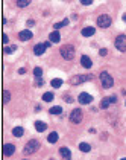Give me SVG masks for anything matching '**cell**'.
Listing matches in <instances>:
<instances>
[{
    "label": "cell",
    "mask_w": 126,
    "mask_h": 160,
    "mask_svg": "<svg viewBox=\"0 0 126 160\" xmlns=\"http://www.w3.org/2000/svg\"><path fill=\"white\" fill-rule=\"evenodd\" d=\"M117 101V98L116 96H108V98H103L102 101H100V108H108V107L111 104H114Z\"/></svg>",
    "instance_id": "cell-7"
},
{
    "label": "cell",
    "mask_w": 126,
    "mask_h": 160,
    "mask_svg": "<svg viewBox=\"0 0 126 160\" xmlns=\"http://www.w3.org/2000/svg\"><path fill=\"white\" fill-rule=\"evenodd\" d=\"M65 101H67V102H73V99H71V96L67 95V96H65Z\"/></svg>",
    "instance_id": "cell-33"
},
{
    "label": "cell",
    "mask_w": 126,
    "mask_h": 160,
    "mask_svg": "<svg viewBox=\"0 0 126 160\" xmlns=\"http://www.w3.org/2000/svg\"><path fill=\"white\" fill-rule=\"evenodd\" d=\"M17 48H15V46H9V48H5L3 50H5V53H12V52H14Z\"/></svg>",
    "instance_id": "cell-28"
},
{
    "label": "cell",
    "mask_w": 126,
    "mask_h": 160,
    "mask_svg": "<svg viewBox=\"0 0 126 160\" xmlns=\"http://www.w3.org/2000/svg\"><path fill=\"white\" fill-rule=\"evenodd\" d=\"M97 26H100V28H109L111 26V17L107 15V14H102L97 17Z\"/></svg>",
    "instance_id": "cell-4"
},
{
    "label": "cell",
    "mask_w": 126,
    "mask_h": 160,
    "mask_svg": "<svg viewBox=\"0 0 126 160\" xmlns=\"http://www.w3.org/2000/svg\"><path fill=\"white\" fill-rule=\"evenodd\" d=\"M49 111H50V115H61L62 108H61V107H52Z\"/></svg>",
    "instance_id": "cell-25"
},
{
    "label": "cell",
    "mask_w": 126,
    "mask_h": 160,
    "mask_svg": "<svg viewBox=\"0 0 126 160\" xmlns=\"http://www.w3.org/2000/svg\"><path fill=\"white\" fill-rule=\"evenodd\" d=\"M65 24H69V18H64L62 22H59V23H55V24H53V28L58 31V29H61L62 26H65Z\"/></svg>",
    "instance_id": "cell-22"
},
{
    "label": "cell",
    "mask_w": 126,
    "mask_h": 160,
    "mask_svg": "<svg viewBox=\"0 0 126 160\" xmlns=\"http://www.w3.org/2000/svg\"><path fill=\"white\" fill-rule=\"evenodd\" d=\"M44 44H46V48H47V49H49V48H50V44H52V41H46Z\"/></svg>",
    "instance_id": "cell-35"
},
{
    "label": "cell",
    "mask_w": 126,
    "mask_h": 160,
    "mask_svg": "<svg viewBox=\"0 0 126 160\" xmlns=\"http://www.w3.org/2000/svg\"><path fill=\"white\" fill-rule=\"evenodd\" d=\"M49 40L52 43H59V40H61V35H59V32L55 31V32H52V34L49 35Z\"/></svg>",
    "instance_id": "cell-15"
},
{
    "label": "cell",
    "mask_w": 126,
    "mask_h": 160,
    "mask_svg": "<svg viewBox=\"0 0 126 160\" xmlns=\"http://www.w3.org/2000/svg\"><path fill=\"white\" fill-rule=\"evenodd\" d=\"M81 64L84 66L85 69H90L91 66H93V63H91L90 57H87V55H82V57H81Z\"/></svg>",
    "instance_id": "cell-13"
},
{
    "label": "cell",
    "mask_w": 126,
    "mask_h": 160,
    "mask_svg": "<svg viewBox=\"0 0 126 160\" xmlns=\"http://www.w3.org/2000/svg\"><path fill=\"white\" fill-rule=\"evenodd\" d=\"M70 121L71 124H81L82 121V110L81 108H76L70 113Z\"/></svg>",
    "instance_id": "cell-5"
},
{
    "label": "cell",
    "mask_w": 126,
    "mask_h": 160,
    "mask_svg": "<svg viewBox=\"0 0 126 160\" xmlns=\"http://www.w3.org/2000/svg\"><path fill=\"white\" fill-rule=\"evenodd\" d=\"M38 148H39V142L35 140V139H32V140H29L28 143L24 145L23 154H24V156H30V154H34V152H37Z\"/></svg>",
    "instance_id": "cell-1"
},
{
    "label": "cell",
    "mask_w": 126,
    "mask_h": 160,
    "mask_svg": "<svg viewBox=\"0 0 126 160\" xmlns=\"http://www.w3.org/2000/svg\"><path fill=\"white\" fill-rule=\"evenodd\" d=\"M59 52H61V57L64 59H73V57H75V48H73L71 44L62 46V48L59 49Z\"/></svg>",
    "instance_id": "cell-2"
},
{
    "label": "cell",
    "mask_w": 126,
    "mask_h": 160,
    "mask_svg": "<svg viewBox=\"0 0 126 160\" xmlns=\"http://www.w3.org/2000/svg\"><path fill=\"white\" fill-rule=\"evenodd\" d=\"M53 93L52 92H47V93H44L43 95V101H46V102H50V101H53Z\"/></svg>",
    "instance_id": "cell-21"
},
{
    "label": "cell",
    "mask_w": 126,
    "mask_h": 160,
    "mask_svg": "<svg viewBox=\"0 0 126 160\" xmlns=\"http://www.w3.org/2000/svg\"><path fill=\"white\" fill-rule=\"evenodd\" d=\"M34 24H35L34 20H29V22H28V26H34Z\"/></svg>",
    "instance_id": "cell-34"
},
{
    "label": "cell",
    "mask_w": 126,
    "mask_h": 160,
    "mask_svg": "<svg viewBox=\"0 0 126 160\" xmlns=\"http://www.w3.org/2000/svg\"><path fill=\"white\" fill-rule=\"evenodd\" d=\"M34 75H35V78H41V75H43L41 67H35L34 69Z\"/></svg>",
    "instance_id": "cell-27"
},
{
    "label": "cell",
    "mask_w": 126,
    "mask_h": 160,
    "mask_svg": "<svg viewBox=\"0 0 126 160\" xmlns=\"http://www.w3.org/2000/svg\"><path fill=\"white\" fill-rule=\"evenodd\" d=\"M35 128H37V131L43 133V131H46V128H47V124H44V122H41V121H37V122H35Z\"/></svg>",
    "instance_id": "cell-18"
},
{
    "label": "cell",
    "mask_w": 126,
    "mask_h": 160,
    "mask_svg": "<svg viewBox=\"0 0 126 160\" xmlns=\"http://www.w3.org/2000/svg\"><path fill=\"white\" fill-rule=\"evenodd\" d=\"M14 152H15V146L12 145V143H6L3 146V154L5 156H12Z\"/></svg>",
    "instance_id": "cell-10"
},
{
    "label": "cell",
    "mask_w": 126,
    "mask_h": 160,
    "mask_svg": "<svg viewBox=\"0 0 126 160\" xmlns=\"http://www.w3.org/2000/svg\"><path fill=\"white\" fill-rule=\"evenodd\" d=\"M52 87H55V89H59L62 85V79L61 78H55V79H52Z\"/></svg>",
    "instance_id": "cell-20"
},
{
    "label": "cell",
    "mask_w": 126,
    "mask_h": 160,
    "mask_svg": "<svg viewBox=\"0 0 126 160\" xmlns=\"http://www.w3.org/2000/svg\"><path fill=\"white\" fill-rule=\"evenodd\" d=\"M11 99V93L8 90H3V104H8Z\"/></svg>",
    "instance_id": "cell-26"
},
{
    "label": "cell",
    "mask_w": 126,
    "mask_h": 160,
    "mask_svg": "<svg viewBox=\"0 0 126 160\" xmlns=\"http://www.w3.org/2000/svg\"><path fill=\"white\" fill-rule=\"evenodd\" d=\"M47 140H49V143H56L58 142V133L56 131H52L50 134L47 136Z\"/></svg>",
    "instance_id": "cell-19"
},
{
    "label": "cell",
    "mask_w": 126,
    "mask_h": 160,
    "mask_svg": "<svg viewBox=\"0 0 126 160\" xmlns=\"http://www.w3.org/2000/svg\"><path fill=\"white\" fill-rule=\"evenodd\" d=\"M100 81H102L103 89H111L112 84H114V79H112V76L109 75L108 72H102L100 73Z\"/></svg>",
    "instance_id": "cell-3"
},
{
    "label": "cell",
    "mask_w": 126,
    "mask_h": 160,
    "mask_svg": "<svg viewBox=\"0 0 126 160\" xmlns=\"http://www.w3.org/2000/svg\"><path fill=\"white\" fill-rule=\"evenodd\" d=\"M78 101L81 102L82 105H87V104H90V102L93 101V96L88 95V93H81V95H79V98H78Z\"/></svg>",
    "instance_id": "cell-8"
},
{
    "label": "cell",
    "mask_w": 126,
    "mask_h": 160,
    "mask_svg": "<svg viewBox=\"0 0 126 160\" xmlns=\"http://www.w3.org/2000/svg\"><path fill=\"white\" fill-rule=\"evenodd\" d=\"M18 73H20V75H24V73H26V69H18Z\"/></svg>",
    "instance_id": "cell-32"
},
{
    "label": "cell",
    "mask_w": 126,
    "mask_h": 160,
    "mask_svg": "<svg viewBox=\"0 0 126 160\" xmlns=\"http://www.w3.org/2000/svg\"><path fill=\"white\" fill-rule=\"evenodd\" d=\"M81 3H82V5H91L93 0H81Z\"/></svg>",
    "instance_id": "cell-29"
},
{
    "label": "cell",
    "mask_w": 126,
    "mask_h": 160,
    "mask_svg": "<svg viewBox=\"0 0 126 160\" xmlns=\"http://www.w3.org/2000/svg\"><path fill=\"white\" fill-rule=\"evenodd\" d=\"M116 48L120 52H126V35H118L116 38Z\"/></svg>",
    "instance_id": "cell-6"
},
{
    "label": "cell",
    "mask_w": 126,
    "mask_h": 160,
    "mask_svg": "<svg viewBox=\"0 0 126 160\" xmlns=\"http://www.w3.org/2000/svg\"><path fill=\"white\" fill-rule=\"evenodd\" d=\"M107 53H108V50H107V49H100V55H102V57H105Z\"/></svg>",
    "instance_id": "cell-31"
},
{
    "label": "cell",
    "mask_w": 126,
    "mask_h": 160,
    "mask_svg": "<svg viewBox=\"0 0 126 160\" xmlns=\"http://www.w3.org/2000/svg\"><path fill=\"white\" fill-rule=\"evenodd\" d=\"M123 22H125V23H126V14H125V15H123Z\"/></svg>",
    "instance_id": "cell-36"
},
{
    "label": "cell",
    "mask_w": 126,
    "mask_h": 160,
    "mask_svg": "<svg viewBox=\"0 0 126 160\" xmlns=\"http://www.w3.org/2000/svg\"><path fill=\"white\" fill-rule=\"evenodd\" d=\"M94 32H96V29L91 28V26H88V28H84V29H82L81 34H82L84 37H91V35H94Z\"/></svg>",
    "instance_id": "cell-14"
},
{
    "label": "cell",
    "mask_w": 126,
    "mask_h": 160,
    "mask_svg": "<svg viewBox=\"0 0 126 160\" xmlns=\"http://www.w3.org/2000/svg\"><path fill=\"white\" fill-rule=\"evenodd\" d=\"M18 38L21 40V41H28V40L32 38V32L28 31V29H24V31H21V32L18 34Z\"/></svg>",
    "instance_id": "cell-11"
},
{
    "label": "cell",
    "mask_w": 126,
    "mask_h": 160,
    "mask_svg": "<svg viewBox=\"0 0 126 160\" xmlns=\"http://www.w3.org/2000/svg\"><path fill=\"white\" fill-rule=\"evenodd\" d=\"M9 41V38H8V35H6V34H3V43L6 44V43H8Z\"/></svg>",
    "instance_id": "cell-30"
},
{
    "label": "cell",
    "mask_w": 126,
    "mask_h": 160,
    "mask_svg": "<svg viewBox=\"0 0 126 160\" xmlns=\"http://www.w3.org/2000/svg\"><path fill=\"white\" fill-rule=\"evenodd\" d=\"M59 154H61L64 159H70L71 157V152L69 148H65V146H62V148H59Z\"/></svg>",
    "instance_id": "cell-16"
},
{
    "label": "cell",
    "mask_w": 126,
    "mask_h": 160,
    "mask_svg": "<svg viewBox=\"0 0 126 160\" xmlns=\"http://www.w3.org/2000/svg\"><path fill=\"white\" fill-rule=\"evenodd\" d=\"M79 150H81L82 152H90V150H91V146H90L88 143H85V142H82L81 145H79Z\"/></svg>",
    "instance_id": "cell-23"
},
{
    "label": "cell",
    "mask_w": 126,
    "mask_h": 160,
    "mask_svg": "<svg viewBox=\"0 0 126 160\" xmlns=\"http://www.w3.org/2000/svg\"><path fill=\"white\" fill-rule=\"evenodd\" d=\"M30 0H17V6L18 8H26V6H29Z\"/></svg>",
    "instance_id": "cell-24"
},
{
    "label": "cell",
    "mask_w": 126,
    "mask_h": 160,
    "mask_svg": "<svg viewBox=\"0 0 126 160\" xmlns=\"http://www.w3.org/2000/svg\"><path fill=\"white\" fill-rule=\"evenodd\" d=\"M24 134V130L21 128V126H15V128H12V136L15 137H21Z\"/></svg>",
    "instance_id": "cell-17"
},
{
    "label": "cell",
    "mask_w": 126,
    "mask_h": 160,
    "mask_svg": "<svg viewBox=\"0 0 126 160\" xmlns=\"http://www.w3.org/2000/svg\"><path fill=\"white\" fill-rule=\"evenodd\" d=\"M91 78H93L91 75H79V76H75L71 79V84H81L84 81H90Z\"/></svg>",
    "instance_id": "cell-9"
},
{
    "label": "cell",
    "mask_w": 126,
    "mask_h": 160,
    "mask_svg": "<svg viewBox=\"0 0 126 160\" xmlns=\"http://www.w3.org/2000/svg\"><path fill=\"white\" fill-rule=\"evenodd\" d=\"M46 49H47V48H46V44L44 43H39V44H37L35 48H34V53H35V55H43Z\"/></svg>",
    "instance_id": "cell-12"
}]
</instances>
